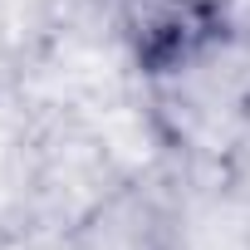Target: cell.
Returning <instances> with one entry per match:
<instances>
[{"mask_svg":"<svg viewBox=\"0 0 250 250\" xmlns=\"http://www.w3.org/2000/svg\"><path fill=\"white\" fill-rule=\"evenodd\" d=\"M118 35L143 74L172 79L226 40V10L216 0H123Z\"/></svg>","mask_w":250,"mask_h":250,"instance_id":"1","label":"cell"},{"mask_svg":"<svg viewBox=\"0 0 250 250\" xmlns=\"http://www.w3.org/2000/svg\"><path fill=\"white\" fill-rule=\"evenodd\" d=\"M64 250H177V216L162 191L123 182L74 216Z\"/></svg>","mask_w":250,"mask_h":250,"instance_id":"2","label":"cell"}]
</instances>
